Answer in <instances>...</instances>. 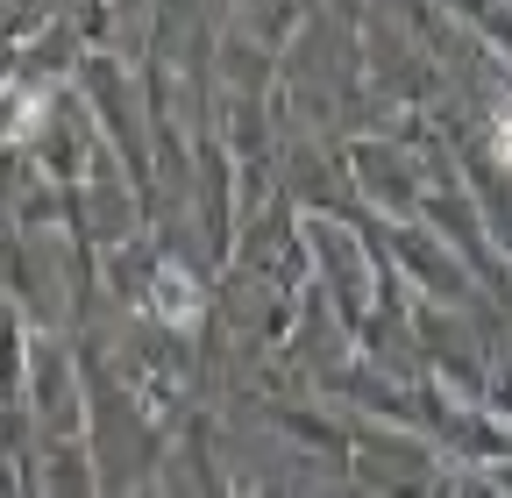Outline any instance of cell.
I'll use <instances>...</instances> for the list:
<instances>
[{"label":"cell","instance_id":"cell-1","mask_svg":"<svg viewBox=\"0 0 512 498\" xmlns=\"http://www.w3.org/2000/svg\"><path fill=\"white\" fill-rule=\"evenodd\" d=\"M150 306H157L171 328H192V321H200V285H192V271H185V264H164V271H157V299H150Z\"/></svg>","mask_w":512,"mask_h":498}]
</instances>
